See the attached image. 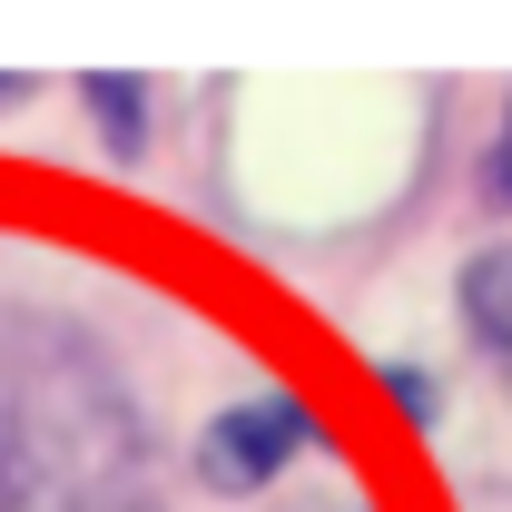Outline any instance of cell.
I'll list each match as a JSON object with an SVG mask.
<instances>
[{"label":"cell","mask_w":512,"mask_h":512,"mask_svg":"<svg viewBox=\"0 0 512 512\" xmlns=\"http://www.w3.org/2000/svg\"><path fill=\"white\" fill-rule=\"evenodd\" d=\"M316 424H306V404H286V394H256V404H237V414H217L207 434H197V473L217 483V493H256L286 453L306 444Z\"/></svg>","instance_id":"1"},{"label":"cell","mask_w":512,"mask_h":512,"mask_svg":"<svg viewBox=\"0 0 512 512\" xmlns=\"http://www.w3.org/2000/svg\"><path fill=\"white\" fill-rule=\"evenodd\" d=\"M463 325H473L483 365L512 384V247H483L463 266Z\"/></svg>","instance_id":"2"},{"label":"cell","mask_w":512,"mask_h":512,"mask_svg":"<svg viewBox=\"0 0 512 512\" xmlns=\"http://www.w3.org/2000/svg\"><path fill=\"white\" fill-rule=\"evenodd\" d=\"M89 109L109 128V148H138V79H89Z\"/></svg>","instance_id":"3"},{"label":"cell","mask_w":512,"mask_h":512,"mask_svg":"<svg viewBox=\"0 0 512 512\" xmlns=\"http://www.w3.org/2000/svg\"><path fill=\"white\" fill-rule=\"evenodd\" d=\"M483 168H493V197L512 207V109H503V138H493V158H483Z\"/></svg>","instance_id":"4"}]
</instances>
